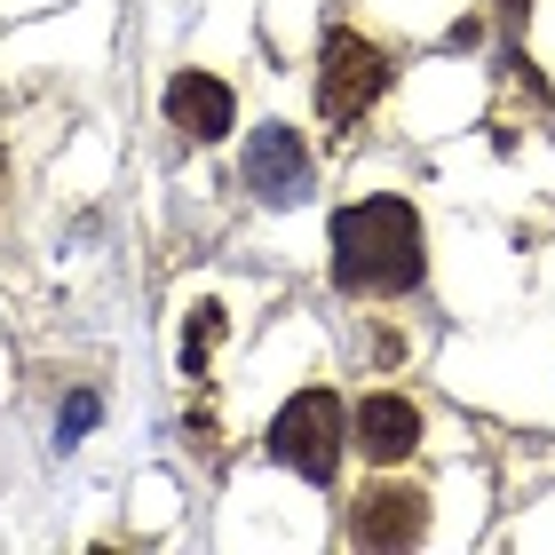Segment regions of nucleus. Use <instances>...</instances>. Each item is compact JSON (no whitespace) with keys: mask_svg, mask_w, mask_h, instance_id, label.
I'll return each mask as SVG.
<instances>
[{"mask_svg":"<svg viewBox=\"0 0 555 555\" xmlns=\"http://www.w3.org/2000/svg\"><path fill=\"white\" fill-rule=\"evenodd\" d=\"M421 215L405 198H358L334 215V286L341 294H413L421 286Z\"/></svg>","mask_w":555,"mask_h":555,"instance_id":"obj_1","label":"nucleus"},{"mask_svg":"<svg viewBox=\"0 0 555 555\" xmlns=\"http://www.w3.org/2000/svg\"><path fill=\"white\" fill-rule=\"evenodd\" d=\"M428 532V500L413 485H373L349 500V540L358 547H413Z\"/></svg>","mask_w":555,"mask_h":555,"instance_id":"obj_4","label":"nucleus"},{"mask_svg":"<svg viewBox=\"0 0 555 555\" xmlns=\"http://www.w3.org/2000/svg\"><path fill=\"white\" fill-rule=\"evenodd\" d=\"M382 88H389L382 48L358 40V33H325V64H318V119H325V128L349 135L373 112V95H382Z\"/></svg>","mask_w":555,"mask_h":555,"instance_id":"obj_3","label":"nucleus"},{"mask_svg":"<svg viewBox=\"0 0 555 555\" xmlns=\"http://www.w3.org/2000/svg\"><path fill=\"white\" fill-rule=\"evenodd\" d=\"M349 437H358L373 461H405V452L421 444V405L397 397V389H382V397H365V405L349 413Z\"/></svg>","mask_w":555,"mask_h":555,"instance_id":"obj_7","label":"nucleus"},{"mask_svg":"<svg viewBox=\"0 0 555 555\" xmlns=\"http://www.w3.org/2000/svg\"><path fill=\"white\" fill-rule=\"evenodd\" d=\"M88 421H95V397H72V405H64V444H72V437H80V428H88Z\"/></svg>","mask_w":555,"mask_h":555,"instance_id":"obj_9","label":"nucleus"},{"mask_svg":"<svg viewBox=\"0 0 555 555\" xmlns=\"http://www.w3.org/2000/svg\"><path fill=\"white\" fill-rule=\"evenodd\" d=\"M215 341H222V310L207 301V310L191 318V341H183V373H207V349H215Z\"/></svg>","mask_w":555,"mask_h":555,"instance_id":"obj_8","label":"nucleus"},{"mask_svg":"<svg viewBox=\"0 0 555 555\" xmlns=\"http://www.w3.org/2000/svg\"><path fill=\"white\" fill-rule=\"evenodd\" d=\"M500 9H524V0H500Z\"/></svg>","mask_w":555,"mask_h":555,"instance_id":"obj_10","label":"nucleus"},{"mask_svg":"<svg viewBox=\"0 0 555 555\" xmlns=\"http://www.w3.org/2000/svg\"><path fill=\"white\" fill-rule=\"evenodd\" d=\"M341 444H349V413H341L334 389H301V397H286V413L270 421V452L294 476H310V485H334L341 476Z\"/></svg>","mask_w":555,"mask_h":555,"instance_id":"obj_2","label":"nucleus"},{"mask_svg":"<svg viewBox=\"0 0 555 555\" xmlns=\"http://www.w3.org/2000/svg\"><path fill=\"white\" fill-rule=\"evenodd\" d=\"M167 119L191 143H215V135H231L238 95H231V80H215V72H175L167 80Z\"/></svg>","mask_w":555,"mask_h":555,"instance_id":"obj_6","label":"nucleus"},{"mask_svg":"<svg viewBox=\"0 0 555 555\" xmlns=\"http://www.w3.org/2000/svg\"><path fill=\"white\" fill-rule=\"evenodd\" d=\"M246 183H255V198H270V207H301V198H310V151H301V135L262 128L246 143Z\"/></svg>","mask_w":555,"mask_h":555,"instance_id":"obj_5","label":"nucleus"}]
</instances>
